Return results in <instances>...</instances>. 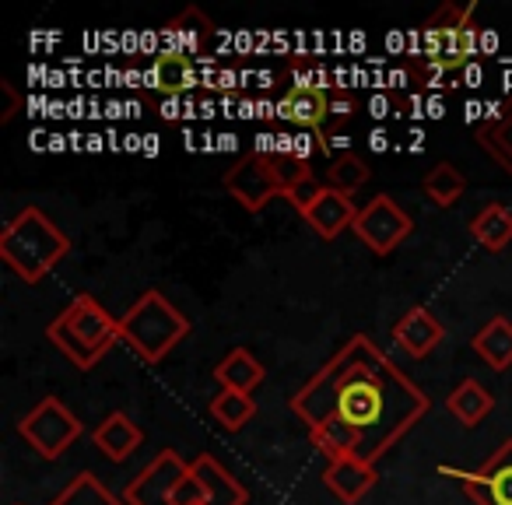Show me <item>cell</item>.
<instances>
[{"instance_id": "1", "label": "cell", "mask_w": 512, "mask_h": 505, "mask_svg": "<svg viewBox=\"0 0 512 505\" xmlns=\"http://www.w3.org/2000/svg\"><path fill=\"white\" fill-rule=\"evenodd\" d=\"M432 400L404 376L365 334L351 337L306 386L292 397V411L306 428L327 421L355 428L362 449L358 460L376 467L421 418Z\"/></svg>"}, {"instance_id": "2", "label": "cell", "mask_w": 512, "mask_h": 505, "mask_svg": "<svg viewBox=\"0 0 512 505\" xmlns=\"http://www.w3.org/2000/svg\"><path fill=\"white\" fill-rule=\"evenodd\" d=\"M67 253L71 239L43 207H22L0 232V260L29 285H39Z\"/></svg>"}, {"instance_id": "3", "label": "cell", "mask_w": 512, "mask_h": 505, "mask_svg": "<svg viewBox=\"0 0 512 505\" xmlns=\"http://www.w3.org/2000/svg\"><path fill=\"white\" fill-rule=\"evenodd\" d=\"M46 337L74 369L88 372L120 341V320H113L95 295H74L46 327Z\"/></svg>"}, {"instance_id": "4", "label": "cell", "mask_w": 512, "mask_h": 505, "mask_svg": "<svg viewBox=\"0 0 512 505\" xmlns=\"http://www.w3.org/2000/svg\"><path fill=\"white\" fill-rule=\"evenodd\" d=\"M186 334H190V320L162 292H144L120 316V341L144 365H158Z\"/></svg>"}, {"instance_id": "5", "label": "cell", "mask_w": 512, "mask_h": 505, "mask_svg": "<svg viewBox=\"0 0 512 505\" xmlns=\"http://www.w3.org/2000/svg\"><path fill=\"white\" fill-rule=\"evenodd\" d=\"M18 435L29 442V449H36L43 460H57L74 446V439L81 435V421L74 418V411L57 397H46L18 421Z\"/></svg>"}, {"instance_id": "6", "label": "cell", "mask_w": 512, "mask_h": 505, "mask_svg": "<svg viewBox=\"0 0 512 505\" xmlns=\"http://www.w3.org/2000/svg\"><path fill=\"white\" fill-rule=\"evenodd\" d=\"M411 228H414L411 214H407L393 197L379 193V197H372L369 204L358 211L351 232H355L358 242H362L365 249H372L376 257H386V253H393V249L411 235Z\"/></svg>"}, {"instance_id": "7", "label": "cell", "mask_w": 512, "mask_h": 505, "mask_svg": "<svg viewBox=\"0 0 512 505\" xmlns=\"http://www.w3.org/2000/svg\"><path fill=\"white\" fill-rule=\"evenodd\" d=\"M221 183H225V190L232 193L249 214H260L274 197H285V190H281L278 176H274V169H271V158L256 155V151L253 155H242L239 162L225 172Z\"/></svg>"}, {"instance_id": "8", "label": "cell", "mask_w": 512, "mask_h": 505, "mask_svg": "<svg viewBox=\"0 0 512 505\" xmlns=\"http://www.w3.org/2000/svg\"><path fill=\"white\" fill-rule=\"evenodd\" d=\"M190 463H183V456L172 453V449H162L134 481L123 488V502L127 505H176L172 495H176V484L186 477Z\"/></svg>"}, {"instance_id": "9", "label": "cell", "mask_w": 512, "mask_h": 505, "mask_svg": "<svg viewBox=\"0 0 512 505\" xmlns=\"http://www.w3.org/2000/svg\"><path fill=\"white\" fill-rule=\"evenodd\" d=\"M439 474H453L463 481V491L477 505H512V439L491 453V460L481 470H449L439 467Z\"/></svg>"}, {"instance_id": "10", "label": "cell", "mask_w": 512, "mask_h": 505, "mask_svg": "<svg viewBox=\"0 0 512 505\" xmlns=\"http://www.w3.org/2000/svg\"><path fill=\"white\" fill-rule=\"evenodd\" d=\"M323 484H327V491L341 505H355L379 484V470L372 463L358 460V456H344V460L327 463Z\"/></svg>"}, {"instance_id": "11", "label": "cell", "mask_w": 512, "mask_h": 505, "mask_svg": "<svg viewBox=\"0 0 512 505\" xmlns=\"http://www.w3.org/2000/svg\"><path fill=\"white\" fill-rule=\"evenodd\" d=\"M302 218H306V225L313 228L320 239H337L341 232L355 228L358 207L351 204V197H344V193L323 186V190L313 197V204L302 211Z\"/></svg>"}, {"instance_id": "12", "label": "cell", "mask_w": 512, "mask_h": 505, "mask_svg": "<svg viewBox=\"0 0 512 505\" xmlns=\"http://www.w3.org/2000/svg\"><path fill=\"white\" fill-rule=\"evenodd\" d=\"M442 337H446V327H442L425 306L407 309V313L393 323V341L411 358H428L442 344Z\"/></svg>"}, {"instance_id": "13", "label": "cell", "mask_w": 512, "mask_h": 505, "mask_svg": "<svg viewBox=\"0 0 512 505\" xmlns=\"http://www.w3.org/2000/svg\"><path fill=\"white\" fill-rule=\"evenodd\" d=\"M92 439H95V446H99V453L106 456V460L123 463V460H130L137 449H141L144 432L127 411H113V414H106V418L99 421V428L92 432Z\"/></svg>"}, {"instance_id": "14", "label": "cell", "mask_w": 512, "mask_h": 505, "mask_svg": "<svg viewBox=\"0 0 512 505\" xmlns=\"http://www.w3.org/2000/svg\"><path fill=\"white\" fill-rule=\"evenodd\" d=\"M190 470L200 477V484H204V495H207L204 505H246L249 491L242 488L239 477L228 474L214 456L200 453L197 460L190 463Z\"/></svg>"}, {"instance_id": "15", "label": "cell", "mask_w": 512, "mask_h": 505, "mask_svg": "<svg viewBox=\"0 0 512 505\" xmlns=\"http://www.w3.org/2000/svg\"><path fill=\"white\" fill-rule=\"evenodd\" d=\"M330 116L327 92L320 88H288L285 99L278 102V120L299 123L306 130H320V123Z\"/></svg>"}, {"instance_id": "16", "label": "cell", "mask_w": 512, "mask_h": 505, "mask_svg": "<svg viewBox=\"0 0 512 505\" xmlns=\"http://www.w3.org/2000/svg\"><path fill=\"white\" fill-rule=\"evenodd\" d=\"M267 369L256 362L253 351L246 348H235L214 365V379H218L221 390H235V393H253L256 386L264 383Z\"/></svg>"}, {"instance_id": "17", "label": "cell", "mask_w": 512, "mask_h": 505, "mask_svg": "<svg viewBox=\"0 0 512 505\" xmlns=\"http://www.w3.org/2000/svg\"><path fill=\"white\" fill-rule=\"evenodd\" d=\"M470 348L477 351V358H481L488 369L505 372L512 365V320H505V316L488 320L481 334L470 341Z\"/></svg>"}, {"instance_id": "18", "label": "cell", "mask_w": 512, "mask_h": 505, "mask_svg": "<svg viewBox=\"0 0 512 505\" xmlns=\"http://www.w3.org/2000/svg\"><path fill=\"white\" fill-rule=\"evenodd\" d=\"M477 144L512 176V95L502 102L495 116H488L477 127Z\"/></svg>"}, {"instance_id": "19", "label": "cell", "mask_w": 512, "mask_h": 505, "mask_svg": "<svg viewBox=\"0 0 512 505\" xmlns=\"http://www.w3.org/2000/svg\"><path fill=\"white\" fill-rule=\"evenodd\" d=\"M491 407H495V397H491L477 379H463V383L446 397V411L453 414L463 428L481 425V421L491 414Z\"/></svg>"}, {"instance_id": "20", "label": "cell", "mask_w": 512, "mask_h": 505, "mask_svg": "<svg viewBox=\"0 0 512 505\" xmlns=\"http://www.w3.org/2000/svg\"><path fill=\"white\" fill-rule=\"evenodd\" d=\"M470 239L488 249V253H502L512 242V211H505L502 204L481 207L474 214V221H470Z\"/></svg>"}, {"instance_id": "21", "label": "cell", "mask_w": 512, "mask_h": 505, "mask_svg": "<svg viewBox=\"0 0 512 505\" xmlns=\"http://www.w3.org/2000/svg\"><path fill=\"white\" fill-rule=\"evenodd\" d=\"M211 32H214V25L204 11H197V8L183 11L176 22L165 25V39H169V46H172L169 53H176V57H190V53H197L200 46H204V39L211 36Z\"/></svg>"}, {"instance_id": "22", "label": "cell", "mask_w": 512, "mask_h": 505, "mask_svg": "<svg viewBox=\"0 0 512 505\" xmlns=\"http://www.w3.org/2000/svg\"><path fill=\"white\" fill-rule=\"evenodd\" d=\"M207 411H211V418L218 421L225 432H239V428H246L249 421L256 418V400H253V393L221 390V393H214V397H211Z\"/></svg>"}, {"instance_id": "23", "label": "cell", "mask_w": 512, "mask_h": 505, "mask_svg": "<svg viewBox=\"0 0 512 505\" xmlns=\"http://www.w3.org/2000/svg\"><path fill=\"white\" fill-rule=\"evenodd\" d=\"M148 88H158V92H183V88L193 85V60L190 57H176V53H158L155 64L144 74Z\"/></svg>"}, {"instance_id": "24", "label": "cell", "mask_w": 512, "mask_h": 505, "mask_svg": "<svg viewBox=\"0 0 512 505\" xmlns=\"http://www.w3.org/2000/svg\"><path fill=\"white\" fill-rule=\"evenodd\" d=\"M309 439H313V446L327 456V463L344 460V456H358V449H362L358 432L348 425H341V421H327V425H320V428H309Z\"/></svg>"}, {"instance_id": "25", "label": "cell", "mask_w": 512, "mask_h": 505, "mask_svg": "<svg viewBox=\"0 0 512 505\" xmlns=\"http://www.w3.org/2000/svg\"><path fill=\"white\" fill-rule=\"evenodd\" d=\"M421 190H425V197L432 200L435 207H453L456 200L463 197V190H467V179H463V172L456 169L453 162H439L425 176Z\"/></svg>"}, {"instance_id": "26", "label": "cell", "mask_w": 512, "mask_h": 505, "mask_svg": "<svg viewBox=\"0 0 512 505\" xmlns=\"http://www.w3.org/2000/svg\"><path fill=\"white\" fill-rule=\"evenodd\" d=\"M50 505H127V502H123L120 495H113L99 477L85 470V474L74 477V481L67 484V488L60 491Z\"/></svg>"}, {"instance_id": "27", "label": "cell", "mask_w": 512, "mask_h": 505, "mask_svg": "<svg viewBox=\"0 0 512 505\" xmlns=\"http://www.w3.org/2000/svg\"><path fill=\"white\" fill-rule=\"evenodd\" d=\"M372 179V169L362 162L358 155H351V151H344V155H337L334 162H330V169H327V183L323 186H330V190H337V193H344V197H351V193H358L365 183Z\"/></svg>"}, {"instance_id": "28", "label": "cell", "mask_w": 512, "mask_h": 505, "mask_svg": "<svg viewBox=\"0 0 512 505\" xmlns=\"http://www.w3.org/2000/svg\"><path fill=\"white\" fill-rule=\"evenodd\" d=\"M271 169H274V176H278L285 197L299 190V186L313 183V169H309V162H302V158H295V155H278V151H274Z\"/></svg>"}, {"instance_id": "29", "label": "cell", "mask_w": 512, "mask_h": 505, "mask_svg": "<svg viewBox=\"0 0 512 505\" xmlns=\"http://www.w3.org/2000/svg\"><path fill=\"white\" fill-rule=\"evenodd\" d=\"M172 502H176V505H204L207 502L204 484H200V477L193 474V470H186V477L176 484V495H172Z\"/></svg>"}, {"instance_id": "30", "label": "cell", "mask_w": 512, "mask_h": 505, "mask_svg": "<svg viewBox=\"0 0 512 505\" xmlns=\"http://www.w3.org/2000/svg\"><path fill=\"white\" fill-rule=\"evenodd\" d=\"M0 99H4V106H0V123H8L11 116L18 113V106H22V95L15 92L11 81H0Z\"/></svg>"}, {"instance_id": "31", "label": "cell", "mask_w": 512, "mask_h": 505, "mask_svg": "<svg viewBox=\"0 0 512 505\" xmlns=\"http://www.w3.org/2000/svg\"><path fill=\"white\" fill-rule=\"evenodd\" d=\"M330 116H337V120H348V116H351V102H330Z\"/></svg>"}]
</instances>
